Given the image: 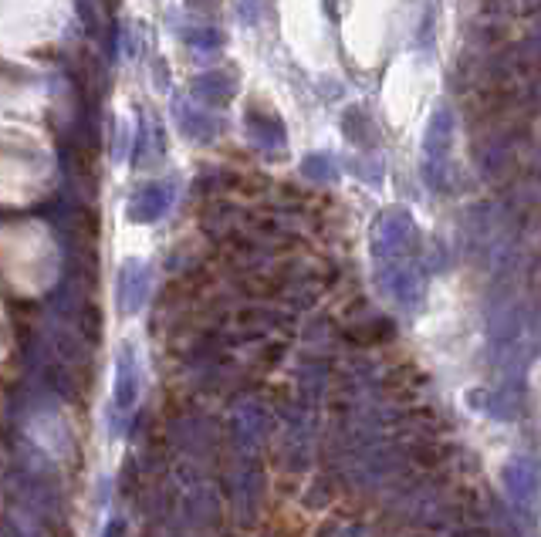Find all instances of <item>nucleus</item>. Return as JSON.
<instances>
[]
</instances>
